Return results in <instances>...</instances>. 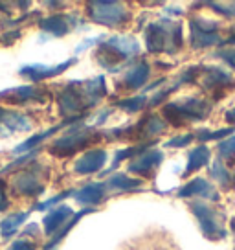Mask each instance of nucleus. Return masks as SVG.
<instances>
[{
  "label": "nucleus",
  "instance_id": "obj_1",
  "mask_svg": "<svg viewBox=\"0 0 235 250\" xmlns=\"http://www.w3.org/2000/svg\"><path fill=\"white\" fill-rule=\"evenodd\" d=\"M107 94V83L103 76L90 81H70L57 94V105L63 116L81 118L88 109L101 102Z\"/></svg>",
  "mask_w": 235,
  "mask_h": 250
},
{
  "label": "nucleus",
  "instance_id": "obj_2",
  "mask_svg": "<svg viewBox=\"0 0 235 250\" xmlns=\"http://www.w3.org/2000/svg\"><path fill=\"white\" fill-rule=\"evenodd\" d=\"M145 46L151 54H175L182 46V26L173 21L149 24L145 30Z\"/></svg>",
  "mask_w": 235,
  "mask_h": 250
},
{
  "label": "nucleus",
  "instance_id": "obj_3",
  "mask_svg": "<svg viewBox=\"0 0 235 250\" xmlns=\"http://www.w3.org/2000/svg\"><path fill=\"white\" fill-rule=\"evenodd\" d=\"M103 138V133L96 131L94 127H86V125H74L70 131H66L64 136L54 140V144L48 147L50 155L57 158H66L86 149L90 144H96Z\"/></svg>",
  "mask_w": 235,
  "mask_h": 250
},
{
  "label": "nucleus",
  "instance_id": "obj_4",
  "mask_svg": "<svg viewBox=\"0 0 235 250\" xmlns=\"http://www.w3.org/2000/svg\"><path fill=\"white\" fill-rule=\"evenodd\" d=\"M162 112L167 124H171L173 127H182L189 122L206 120L212 112V103L202 98H184L180 102L167 103Z\"/></svg>",
  "mask_w": 235,
  "mask_h": 250
},
{
  "label": "nucleus",
  "instance_id": "obj_5",
  "mask_svg": "<svg viewBox=\"0 0 235 250\" xmlns=\"http://www.w3.org/2000/svg\"><path fill=\"white\" fill-rule=\"evenodd\" d=\"M86 13L92 22L107 28H121L133 19L131 11L121 2H88Z\"/></svg>",
  "mask_w": 235,
  "mask_h": 250
},
{
  "label": "nucleus",
  "instance_id": "obj_6",
  "mask_svg": "<svg viewBox=\"0 0 235 250\" xmlns=\"http://www.w3.org/2000/svg\"><path fill=\"white\" fill-rule=\"evenodd\" d=\"M189 210L193 211L202 234L210 241H220V239L226 237V230L222 225V215L215 206L204 203V201H191Z\"/></svg>",
  "mask_w": 235,
  "mask_h": 250
},
{
  "label": "nucleus",
  "instance_id": "obj_7",
  "mask_svg": "<svg viewBox=\"0 0 235 250\" xmlns=\"http://www.w3.org/2000/svg\"><path fill=\"white\" fill-rule=\"evenodd\" d=\"M191 28V46L195 50L210 48L213 44L220 42L219 37V24L206 19H191L189 21Z\"/></svg>",
  "mask_w": 235,
  "mask_h": 250
},
{
  "label": "nucleus",
  "instance_id": "obj_8",
  "mask_svg": "<svg viewBox=\"0 0 235 250\" xmlns=\"http://www.w3.org/2000/svg\"><path fill=\"white\" fill-rule=\"evenodd\" d=\"M11 186L17 193H20L24 197H39L44 191V184L40 180V173L37 166L28 167V169H20L11 180Z\"/></svg>",
  "mask_w": 235,
  "mask_h": 250
},
{
  "label": "nucleus",
  "instance_id": "obj_9",
  "mask_svg": "<svg viewBox=\"0 0 235 250\" xmlns=\"http://www.w3.org/2000/svg\"><path fill=\"white\" fill-rule=\"evenodd\" d=\"M46 90L37 85H24L13 86L8 90L0 92V102L11 103V105H26L32 102H44L46 100Z\"/></svg>",
  "mask_w": 235,
  "mask_h": 250
},
{
  "label": "nucleus",
  "instance_id": "obj_10",
  "mask_svg": "<svg viewBox=\"0 0 235 250\" xmlns=\"http://www.w3.org/2000/svg\"><path fill=\"white\" fill-rule=\"evenodd\" d=\"M76 61L78 59L74 57V59H68V61L61 62V64H54V66H50V64H26L19 70V74L28 79L30 83H40L44 79L55 78V76L63 74L64 70L70 68L72 64H76Z\"/></svg>",
  "mask_w": 235,
  "mask_h": 250
},
{
  "label": "nucleus",
  "instance_id": "obj_11",
  "mask_svg": "<svg viewBox=\"0 0 235 250\" xmlns=\"http://www.w3.org/2000/svg\"><path fill=\"white\" fill-rule=\"evenodd\" d=\"M162 160H164V153L151 147L129 162V171L133 175H141L145 179H153Z\"/></svg>",
  "mask_w": 235,
  "mask_h": 250
},
{
  "label": "nucleus",
  "instance_id": "obj_12",
  "mask_svg": "<svg viewBox=\"0 0 235 250\" xmlns=\"http://www.w3.org/2000/svg\"><path fill=\"white\" fill-rule=\"evenodd\" d=\"M107 164V151L105 149H90L83 156H79L74 164L76 175H92L98 173Z\"/></svg>",
  "mask_w": 235,
  "mask_h": 250
},
{
  "label": "nucleus",
  "instance_id": "obj_13",
  "mask_svg": "<svg viewBox=\"0 0 235 250\" xmlns=\"http://www.w3.org/2000/svg\"><path fill=\"white\" fill-rule=\"evenodd\" d=\"M198 81L202 83L206 90H212L219 96L220 88H224L232 83V76H230V72L222 70L219 66H202ZM220 96H222V92H220Z\"/></svg>",
  "mask_w": 235,
  "mask_h": 250
},
{
  "label": "nucleus",
  "instance_id": "obj_14",
  "mask_svg": "<svg viewBox=\"0 0 235 250\" xmlns=\"http://www.w3.org/2000/svg\"><path fill=\"white\" fill-rule=\"evenodd\" d=\"M176 195L180 199H186V197H200V199H206V201H219V191L215 189V186H212L206 179H191L188 184L178 189Z\"/></svg>",
  "mask_w": 235,
  "mask_h": 250
},
{
  "label": "nucleus",
  "instance_id": "obj_15",
  "mask_svg": "<svg viewBox=\"0 0 235 250\" xmlns=\"http://www.w3.org/2000/svg\"><path fill=\"white\" fill-rule=\"evenodd\" d=\"M32 127H33V124L28 114L8 110L6 116L2 118V122H0V136H2V138H8V136H11L13 133L30 131Z\"/></svg>",
  "mask_w": 235,
  "mask_h": 250
},
{
  "label": "nucleus",
  "instance_id": "obj_16",
  "mask_svg": "<svg viewBox=\"0 0 235 250\" xmlns=\"http://www.w3.org/2000/svg\"><path fill=\"white\" fill-rule=\"evenodd\" d=\"M76 17L74 15H64V13H57V15L46 17L39 22V26L44 31H48L54 37H63L66 33H70L72 28L76 26Z\"/></svg>",
  "mask_w": 235,
  "mask_h": 250
},
{
  "label": "nucleus",
  "instance_id": "obj_17",
  "mask_svg": "<svg viewBox=\"0 0 235 250\" xmlns=\"http://www.w3.org/2000/svg\"><path fill=\"white\" fill-rule=\"evenodd\" d=\"M72 215H74V211H72L70 206H57V208H54V210L44 217V221H42L44 234L55 235L68 221H70Z\"/></svg>",
  "mask_w": 235,
  "mask_h": 250
},
{
  "label": "nucleus",
  "instance_id": "obj_18",
  "mask_svg": "<svg viewBox=\"0 0 235 250\" xmlns=\"http://www.w3.org/2000/svg\"><path fill=\"white\" fill-rule=\"evenodd\" d=\"M149 74H151L149 64L145 61H140L138 64L131 66L125 72V76L121 79V86L127 88V90H138V88H141V86L147 83Z\"/></svg>",
  "mask_w": 235,
  "mask_h": 250
},
{
  "label": "nucleus",
  "instance_id": "obj_19",
  "mask_svg": "<svg viewBox=\"0 0 235 250\" xmlns=\"http://www.w3.org/2000/svg\"><path fill=\"white\" fill-rule=\"evenodd\" d=\"M105 191H107L105 182H90V184L83 186L81 189H78V191L74 193V197H76V201H78L79 204H85L88 208H92L96 204L103 203Z\"/></svg>",
  "mask_w": 235,
  "mask_h": 250
},
{
  "label": "nucleus",
  "instance_id": "obj_20",
  "mask_svg": "<svg viewBox=\"0 0 235 250\" xmlns=\"http://www.w3.org/2000/svg\"><path fill=\"white\" fill-rule=\"evenodd\" d=\"M210 158H212V151L208 149V146H196L195 149H191V153L188 155V166H186L184 177L202 169L204 166L210 164Z\"/></svg>",
  "mask_w": 235,
  "mask_h": 250
},
{
  "label": "nucleus",
  "instance_id": "obj_21",
  "mask_svg": "<svg viewBox=\"0 0 235 250\" xmlns=\"http://www.w3.org/2000/svg\"><path fill=\"white\" fill-rule=\"evenodd\" d=\"M78 120H81V118H70V120H66L64 124L61 125H55V127H52V129H48V131H42V133L35 134V136H32V138H28L26 142H22V144H19L15 149H13V153H26V151H30V149H35L37 146H39L40 142H44L46 138H50L52 134H55L57 131H61L64 125L68 124H74V122H78Z\"/></svg>",
  "mask_w": 235,
  "mask_h": 250
},
{
  "label": "nucleus",
  "instance_id": "obj_22",
  "mask_svg": "<svg viewBox=\"0 0 235 250\" xmlns=\"http://www.w3.org/2000/svg\"><path fill=\"white\" fill-rule=\"evenodd\" d=\"M105 186L114 191H133L134 188L141 186L140 179H133L127 173H112L109 180L105 182Z\"/></svg>",
  "mask_w": 235,
  "mask_h": 250
},
{
  "label": "nucleus",
  "instance_id": "obj_23",
  "mask_svg": "<svg viewBox=\"0 0 235 250\" xmlns=\"http://www.w3.org/2000/svg\"><path fill=\"white\" fill-rule=\"evenodd\" d=\"M26 219H28V213H26V211H19V213H13V215L4 217L2 223H0V235H2L4 239H11V237L19 232V228L22 227V223Z\"/></svg>",
  "mask_w": 235,
  "mask_h": 250
},
{
  "label": "nucleus",
  "instance_id": "obj_24",
  "mask_svg": "<svg viewBox=\"0 0 235 250\" xmlns=\"http://www.w3.org/2000/svg\"><path fill=\"white\" fill-rule=\"evenodd\" d=\"M92 210H94V208H85V210H81L79 213H74V217H72L70 221H68V223H66V225H64V227L61 228L59 232H57V234L52 235V239H50V241H48L46 245H44V250H55V249H57V245H59V243L63 241L64 237L68 235V232H70L72 228H74L76 225H78L79 219L83 217V215H86L88 211H92Z\"/></svg>",
  "mask_w": 235,
  "mask_h": 250
},
{
  "label": "nucleus",
  "instance_id": "obj_25",
  "mask_svg": "<svg viewBox=\"0 0 235 250\" xmlns=\"http://www.w3.org/2000/svg\"><path fill=\"white\" fill-rule=\"evenodd\" d=\"M107 42L112 44L116 50H119L127 57H133V55L140 54V44H138V41L134 39V37H109Z\"/></svg>",
  "mask_w": 235,
  "mask_h": 250
},
{
  "label": "nucleus",
  "instance_id": "obj_26",
  "mask_svg": "<svg viewBox=\"0 0 235 250\" xmlns=\"http://www.w3.org/2000/svg\"><path fill=\"white\" fill-rule=\"evenodd\" d=\"M147 102H149L147 96H134V98H127V100L118 102L116 107H119V109L125 110V112H138V110L147 107Z\"/></svg>",
  "mask_w": 235,
  "mask_h": 250
},
{
  "label": "nucleus",
  "instance_id": "obj_27",
  "mask_svg": "<svg viewBox=\"0 0 235 250\" xmlns=\"http://www.w3.org/2000/svg\"><path fill=\"white\" fill-rule=\"evenodd\" d=\"M212 177L217 182H219L220 186H224V188H228L230 186V182H232V177H230V173H228V169H226V166L222 164V160L220 158H217L215 162H213V166H212Z\"/></svg>",
  "mask_w": 235,
  "mask_h": 250
},
{
  "label": "nucleus",
  "instance_id": "obj_28",
  "mask_svg": "<svg viewBox=\"0 0 235 250\" xmlns=\"http://www.w3.org/2000/svg\"><path fill=\"white\" fill-rule=\"evenodd\" d=\"M217 151H219V158L228 160L230 164H234L235 162V136H230L226 140H220V144L217 146Z\"/></svg>",
  "mask_w": 235,
  "mask_h": 250
},
{
  "label": "nucleus",
  "instance_id": "obj_29",
  "mask_svg": "<svg viewBox=\"0 0 235 250\" xmlns=\"http://www.w3.org/2000/svg\"><path fill=\"white\" fill-rule=\"evenodd\" d=\"M195 134L196 142H213V140H220L228 134H232V129H222V131H210V129H198Z\"/></svg>",
  "mask_w": 235,
  "mask_h": 250
},
{
  "label": "nucleus",
  "instance_id": "obj_30",
  "mask_svg": "<svg viewBox=\"0 0 235 250\" xmlns=\"http://www.w3.org/2000/svg\"><path fill=\"white\" fill-rule=\"evenodd\" d=\"M74 193H76L74 189H66V191H63V193H59V195L52 197L50 201H44V203L35 204V206H33V210H48V208H52V206H55V204H59L61 201H63V199L74 195Z\"/></svg>",
  "mask_w": 235,
  "mask_h": 250
},
{
  "label": "nucleus",
  "instance_id": "obj_31",
  "mask_svg": "<svg viewBox=\"0 0 235 250\" xmlns=\"http://www.w3.org/2000/svg\"><path fill=\"white\" fill-rule=\"evenodd\" d=\"M195 140V134L188 133V134H182V136H175L169 142H165V147H186L189 142Z\"/></svg>",
  "mask_w": 235,
  "mask_h": 250
},
{
  "label": "nucleus",
  "instance_id": "obj_32",
  "mask_svg": "<svg viewBox=\"0 0 235 250\" xmlns=\"http://www.w3.org/2000/svg\"><path fill=\"white\" fill-rule=\"evenodd\" d=\"M217 57H220L230 68H235V48H224V50H220V52H217Z\"/></svg>",
  "mask_w": 235,
  "mask_h": 250
},
{
  "label": "nucleus",
  "instance_id": "obj_33",
  "mask_svg": "<svg viewBox=\"0 0 235 250\" xmlns=\"http://www.w3.org/2000/svg\"><path fill=\"white\" fill-rule=\"evenodd\" d=\"M8 250H37V245L33 241H26V239H20V241L11 243V247Z\"/></svg>",
  "mask_w": 235,
  "mask_h": 250
},
{
  "label": "nucleus",
  "instance_id": "obj_34",
  "mask_svg": "<svg viewBox=\"0 0 235 250\" xmlns=\"http://www.w3.org/2000/svg\"><path fill=\"white\" fill-rule=\"evenodd\" d=\"M8 195H6V182L0 180V213L8 210Z\"/></svg>",
  "mask_w": 235,
  "mask_h": 250
},
{
  "label": "nucleus",
  "instance_id": "obj_35",
  "mask_svg": "<svg viewBox=\"0 0 235 250\" xmlns=\"http://www.w3.org/2000/svg\"><path fill=\"white\" fill-rule=\"evenodd\" d=\"M19 37H20V31L19 30L11 31V33H4V35H2V42H4V44H11V42H15Z\"/></svg>",
  "mask_w": 235,
  "mask_h": 250
},
{
  "label": "nucleus",
  "instance_id": "obj_36",
  "mask_svg": "<svg viewBox=\"0 0 235 250\" xmlns=\"http://www.w3.org/2000/svg\"><path fill=\"white\" fill-rule=\"evenodd\" d=\"M226 122H228V124L235 125V109H232V110H230V112L226 114Z\"/></svg>",
  "mask_w": 235,
  "mask_h": 250
},
{
  "label": "nucleus",
  "instance_id": "obj_37",
  "mask_svg": "<svg viewBox=\"0 0 235 250\" xmlns=\"http://www.w3.org/2000/svg\"><path fill=\"white\" fill-rule=\"evenodd\" d=\"M6 112H8V109H4V107H0V122H2V118L6 116Z\"/></svg>",
  "mask_w": 235,
  "mask_h": 250
},
{
  "label": "nucleus",
  "instance_id": "obj_38",
  "mask_svg": "<svg viewBox=\"0 0 235 250\" xmlns=\"http://www.w3.org/2000/svg\"><path fill=\"white\" fill-rule=\"evenodd\" d=\"M232 228H234V234H235V219L232 221Z\"/></svg>",
  "mask_w": 235,
  "mask_h": 250
},
{
  "label": "nucleus",
  "instance_id": "obj_39",
  "mask_svg": "<svg viewBox=\"0 0 235 250\" xmlns=\"http://www.w3.org/2000/svg\"><path fill=\"white\" fill-rule=\"evenodd\" d=\"M228 42H235V35L232 37V39H228Z\"/></svg>",
  "mask_w": 235,
  "mask_h": 250
},
{
  "label": "nucleus",
  "instance_id": "obj_40",
  "mask_svg": "<svg viewBox=\"0 0 235 250\" xmlns=\"http://www.w3.org/2000/svg\"><path fill=\"white\" fill-rule=\"evenodd\" d=\"M232 180H234V184H235V175H234V177H232Z\"/></svg>",
  "mask_w": 235,
  "mask_h": 250
}]
</instances>
